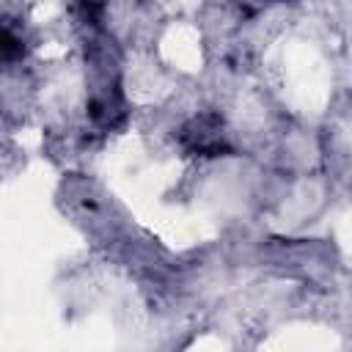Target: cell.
<instances>
[{"mask_svg":"<svg viewBox=\"0 0 352 352\" xmlns=\"http://www.w3.org/2000/svg\"><path fill=\"white\" fill-rule=\"evenodd\" d=\"M182 146L192 154H201V157H217L223 151H228V140H226V132H223V121L212 113H204V116H195L190 118L182 132Z\"/></svg>","mask_w":352,"mask_h":352,"instance_id":"obj_1","label":"cell"}]
</instances>
